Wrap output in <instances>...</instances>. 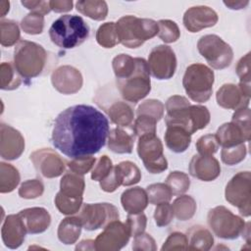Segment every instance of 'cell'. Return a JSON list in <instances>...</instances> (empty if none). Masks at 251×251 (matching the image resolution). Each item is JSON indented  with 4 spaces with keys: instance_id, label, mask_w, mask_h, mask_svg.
Returning <instances> with one entry per match:
<instances>
[{
    "instance_id": "cell-61",
    "label": "cell",
    "mask_w": 251,
    "mask_h": 251,
    "mask_svg": "<svg viewBox=\"0 0 251 251\" xmlns=\"http://www.w3.org/2000/svg\"><path fill=\"white\" fill-rule=\"evenodd\" d=\"M94 249H95L94 240H91V239L82 240L75 247V250H94Z\"/></svg>"
},
{
    "instance_id": "cell-17",
    "label": "cell",
    "mask_w": 251,
    "mask_h": 251,
    "mask_svg": "<svg viewBox=\"0 0 251 251\" xmlns=\"http://www.w3.org/2000/svg\"><path fill=\"white\" fill-rule=\"evenodd\" d=\"M25 150V138L11 126H0V155L5 160L18 159Z\"/></svg>"
},
{
    "instance_id": "cell-53",
    "label": "cell",
    "mask_w": 251,
    "mask_h": 251,
    "mask_svg": "<svg viewBox=\"0 0 251 251\" xmlns=\"http://www.w3.org/2000/svg\"><path fill=\"white\" fill-rule=\"evenodd\" d=\"M162 251L167 250H187V237L182 232L175 231L171 233L164 242Z\"/></svg>"
},
{
    "instance_id": "cell-1",
    "label": "cell",
    "mask_w": 251,
    "mask_h": 251,
    "mask_svg": "<svg viewBox=\"0 0 251 251\" xmlns=\"http://www.w3.org/2000/svg\"><path fill=\"white\" fill-rule=\"evenodd\" d=\"M109 131V121L104 114L93 106L78 104L56 117L51 141L64 155L75 159L98 153Z\"/></svg>"
},
{
    "instance_id": "cell-51",
    "label": "cell",
    "mask_w": 251,
    "mask_h": 251,
    "mask_svg": "<svg viewBox=\"0 0 251 251\" xmlns=\"http://www.w3.org/2000/svg\"><path fill=\"white\" fill-rule=\"evenodd\" d=\"M174 218V211L172 205L169 202H164L157 204V207L154 211V220L155 224L158 226H168Z\"/></svg>"
},
{
    "instance_id": "cell-2",
    "label": "cell",
    "mask_w": 251,
    "mask_h": 251,
    "mask_svg": "<svg viewBox=\"0 0 251 251\" xmlns=\"http://www.w3.org/2000/svg\"><path fill=\"white\" fill-rule=\"evenodd\" d=\"M89 36V26L76 15H63L49 28L51 41L62 49H73L81 45Z\"/></svg>"
},
{
    "instance_id": "cell-21",
    "label": "cell",
    "mask_w": 251,
    "mask_h": 251,
    "mask_svg": "<svg viewBox=\"0 0 251 251\" xmlns=\"http://www.w3.org/2000/svg\"><path fill=\"white\" fill-rule=\"evenodd\" d=\"M26 233L25 224L19 214L9 215L4 220L1 228V235L5 246L8 248H19L23 244Z\"/></svg>"
},
{
    "instance_id": "cell-6",
    "label": "cell",
    "mask_w": 251,
    "mask_h": 251,
    "mask_svg": "<svg viewBox=\"0 0 251 251\" xmlns=\"http://www.w3.org/2000/svg\"><path fill=\"white\" fill-rule=\"evenodd\" d=\"M136 69L127 78L117 79L119 92L124 100L137 103L146 97L151 90L150 72L147 62L143 58H135Z\"/></svg>"
},
{
    "instance_id": "cell-59",
    "label": "cell",
    "mask_w": 251,
    "mask_h": 251,
    "mask_svg": "<svg viewBox=\"0 0 251 251\" xmlns=\"http://www.w3.org/2000/svg\"><path fill=\"white\" fill-rule=\"evenodd\" d=\"M49 5L52 11L55 13H63L68 12L73 9V1L71 0H53L49 1Z\"/></svg>"
},
{
    "instance_id": "cell-26",
    "label": "cell",
    "mask_w": 251,
    "mask_h": 251,
    "mask_svg": "<svg viewBox=\"0 0 251 251\" xmlns=\"http://www.w3.org/2000/svg\"><path fill=\"white\" fill-rule=\"evenodd\" d=\"M134 136L121 127H115L108 134V148L117 154H130L133 149Z\"/></svg>"
},
{
    "instance_id": "cell-45",
    "label": "cell",
    "mask_w": 251,
    "mask_h": 251,
    "mask_svg": "<svg viewBox=\"0 0 251 251\" xmlns=\"http://www.w3.org/2000/svg\"><path fill=\"white\" fill-rule=\"evenodd\" d=\"M21 27L27 34H40L44 27V16L31 12L22 20Z\"/></svg>"
},
{
    "instance_id": "cell-34",
    "label": "cell",
    "mask_w": 251,
    "mask_h": 251,
    "mask_svg": "<svg viewBox=\"0 0 251 251\" xmlns=\"http://www.w3.org/2000/svg\"><path fill=\"white\" fill-rule=\"evenodd\" d=\"M112 67L117 79L127 78L136 69V60L127 54H120L113 59Z\"/></svg>"
},
{
    "instance_id": "cell-23",
    "label": "cell",
    "mask_w": 251,
    "mask_h": 251,
    "mask_svg": "<svg viewBox=\"0 0 251 251\" xmlns=\"http://www.w3.org/2000/svg\"><path fill=\"white\" fill-rule=\"evenodd\" d=\"M121 203L128 214H138L146 209L149 200L146 190L136 186L128 188L122 193Z\"/></svg>"
},
{
    "instance_id": "cell-8",
    "label": "cell",
    "mask_w": 251,
    "mask_h": 251,
    "mask_svg": "<svg viewBox=\"0 0 251 251\" xmlns=\"http://www.w3.org/2000/svg\"><path fill=\"white\" fill-rule=\"evenodd\" d=\"M197 49L209 66L216 70L227 68L233 59L230 45L216 34L201 36L197 42Z\"/></svg>"
},
{
    "instance_id": "cell-12",
    "label": "cell",
    "mask_w": 251,
    "mask_h": 251,
    "mask_svg": "<svg viewBox=\"0 0 251 251\" xmlns=\"http://www.w3.org/2000/svg\"><path fill=\"white\" fill-rule=\"evenodd\" d=\"M150 74L157 79H169L174 76L176 70V57L168 45L154 47L148 56Z\"/></svg>"
},
{
    "instance_id": "cell-24",
    "label": "cell",
    "mask_w": 251,
    "mask_h": 251,
    "mask_svg": "<svg viewBox=\"0 0 251 251\" xmlns=\"http://www.w3.org/2000/svg\"><path fill=\"white\" fill-rule=\"evenodd\" d=\"M215 135L219 145H221L223 148L232 147L250 140L245 135L242 128L233 122L223 124L218 128Z\"/></svg>"
},
{
    "instance_id": "cell-54",
    "label": "cell",
    "mask_w": 251,
    "mask_h": 251,
    "mask_svg": "<svg viewBox=\"0 0 251 251\" xmlns=\"http://www.w3.org/2000/svg\"><path fill=\"white\" fill-rule=\"evenodd\" d=\"M231 122H233L237 126H239L242 128V130L245 133V135L250 139V137H251L250 109L248 107L235 110V112L232 115Z\"/></svg>"
},
{
    "instance_id": "cell-25",
    "label": "cell",
    "mask_w": 251,
    "mask_h": 251,
    "mask_svg": "<svg viewBox=\"0 0 251 251\" xmlns=\"http://www.w3.org/2000/svg\"><path fill=\"white\" fill-rule=\"evenodd\" d=\"M166 146L175 153L184 152L191 143V134L181 126H167L165 135Z\"/></svg>"
},
{
    "instance_id": "cell-29",
    "label": "cell",
    "mask_w": 251,
    "mask_h": 251,
    "mask_svg": "<svg viewBox=\"0 0 251 251\" xmlns=\"http://www.w3.org/2000/svg\"><path fill=\"white\" fill-rule=\"evenodd\" d=\"M85 188L84 177L75 173H67L60 181V192L68 197L82 198Z\"/></svg>"
},
{
    "instance_id": "cell-15",
    "label": "cell",
    "mask_w": 251,
    "mask_h": 251,
    "mask_svg": "<svg viewBox=\"0 0 251 251\" xmlns=\"http://www.w3.org/2000/svg\"><path fill=\"white\" fill-rule=\"evenodd\" d=\"M29 159L38 174L44 177H57L65 171V162L59 154L50 148H42L32 152Z\"/></svg>"
},
{
    "instance_id": "cell-58",
    "label": "cell",
    "mask_w": 251,
    "mask_h": 251,
    "mask_svg": "<svg viewBox=\"0 0 251 251\" xmlns=\"http://www.w3.org/2000/svg\"><path fill=\"white\" fill-rule=\"evenodd\" d=\"M23 6H25L26 9L30 10L32 13H37L40 15H46L51 11L49 1H22L21 2Z\"/></svg>"
},
{
    "instance_id": "cell-4",
    "label": "cell",
    "mask_w": 251,
    "mask_h": 251,
    "mask_svg": "<svg viewBox=\"0 0 251 251\" xmlns=\"http://www.w3.org/2000/svg\"><path fill=\"white\" fill-rule=\"evenodd\" d=\"M47 60L45 49L32 41L22 40L14 50V66L21 76L33 78L44 70Z\"/></svg>"
},
{
    "instance_id": "cell-47",
    "label": "cell",
    "mask_w": 251,
    "mask_h": 251,
    "mask_svg": "<svg viewBox=\"0 0 251 251\" xmlns=\"http://www.w3.org/2000/svg\"><path fill=\"white\" fill-rule=\"evenodd\" d=\"M44 185L40 179H28L24 181L19 188V195L24 199H34L42 195Z\"/></svg>"
},
{
    "instance_id": "cell-13",
    "label": "cell",
    "mask_w": 251,
    "mask_h": 251,
    "mask_svg": "<svg viewBox=\"0 0 251 251\" xmlns=\"http://www.w3.org/2000/svg\"><path fill=\"white\" fill-rule=\"evenodd\" d=\"M130 232L126 223L119 220L109 223L104 226V230L99 233L94 240L95 250L117 251L126 246L129 240Z\"/></svg>"
},
{
    "instance_id": "cell-46",
    "label": "cell",
    "mask_w": 251,
    "mask_h": 251,
    "mask_svg": "<svg viewBox=\"0 0 251 251\" xmlns=\"http://www.w3.org/2000/svg\"><path fill=\"white\" fill-rule=\"evenodd\" d=\"M157 121L151 117L144 115H137L133 124V132L137 137L144 135L156 134Z\"/></svg>"
},
{
    "instance_id": "cell-43",
    "label": "cell",
    "mask_w": 251,
    "mask_h": 251,
    "mask_svg": "<svg viewBox=\"0 0 251 251\" xmlns=\"http://www.w3.org/2000/svg\"><path fill=\"white\" fill-rule=\"evenodd\" d=\"M246 154L247 148L244 143H241L232 147L223 148L221 151V158L225 164L233 166L242 162L245 159Z\"/></svg>"
},
{
    "instance_id": "cell-55",
    "label": "cell",
    "mask_w": 251,
    "mask_h": 251,
    "mask_svg": "<svg viewBox=\"0 0 251 251\" xmlns=\"http://www.w3.org/2000/svg\"><path fill=\"white\" fill-rule=\"evenodd\" d=\"M132 249L134 251H155L157 250V246L154 238L150 234L142 232L134 236Z\"/></svg>"
},
{
    "instance_id": "cell-19",
    "label": "cell",
    "mask_w": 251,
    "mask_h": 251,
    "mask_svg": "<svg viewBox=\"0 0 251 251\" xmlns=\"http://www.w3.org/2000/svg\"><path fill=\"white\" fill-rule=\"evenodd\" d=\"M189 174L199 180L212 181L221 175V166L215 157L197 154L190 160Z\"/></svg>"
},
{
    "instance_id": "cell-35",
    "label": "cell",
    "mask_w": 251,
    "mask_h": 251,
    "mask_svg": "<svg viewBox=\"0 0 251 251\" xmlns=\"http://www.w3.org/2000/svg\"><path fill=\"white\" fill-rule=\"evenodd\" d=\"M122 185L129 186L136 184L141 179V173L139 168L130 161H124L115 166Z\"/></svg>"
},
{
    "instance_id": "cell-18",
    "label": "cell",
    "mask_w": 251,
    "mask_h": 251,
    "mask_svg": "<svg viewBox=\"0 0 251 251\" xmlns=\"http://www.w3.org/2000/svg\"><path fill=\"white\" fill-rule=\"evenodd\" d=\"M218 14L208 6H194L187 9L183 15V25L190 32L214 26L218 23Z\"/></svg>"
},
{
    "instance_id": "cell-20",
    "label": "cell",
    "mask_w": 251,
    "mask_h": 251,
    "mask_svg": "<svg viewBox=\"0 0 251 251\" xmlns=\"http://www.w3.org/2000/svg\"><path fill=\"white\" fill-rule=\"evenodd\" d=\"M216 100L218 105L224 109L238 110L248 107L250 96L242 92L238 85L226 83L218 89L216 93Z\"/></svg>"
},
{
    "instance_id": "cell-31",
    "label": "cell",
    "mask_w": 251,
    "mask_h": 251,
    "mask_svg": "<svg viewBox=\"0 0 251 251\" xmlns=\"http://www.w3.org/2000/svg\"><path fill=\"white\" fill-rule=\"evenodd\" d=\"M75 7L80 14L95 21H103L108 15V5L103 0H81Z\"/></svg>"
},
{
    "instance_id": "cell-39",
    "label": "cell",
    "mask_w": 251,
    "mask_h": 251,
    "mask_svg": "<svg viewBox=\"0 0 251 251\" xmlns=\"http://www.w3.org/2000/svg\"><path fill=\"white\" fill-rule=\"evenodd\" d=\"M166 184L171 189L173 195H181L189 189L190 179L185 173L175 171L167 176Z\"/></svg>"
},
{
    "instance_id": "cell-10",
    "label": "cell",
    "mask_w": 251,
    "mask_h": 251,
    "mask_svg": "<svg viewBox=\"0 0 251 251\" xmlns=\"http://www.w3.org/2000/svg\"><path fill=\"white\" fill-rule=\"evenodd\" d=\"M137 154L145 169L151 174H160L168 169L163 143L156 134L138 137Z\"/></svg>"
},
{
    "instance_id": "cell-48",
    "label": "cell",
    "mask_w": 251,
    "mask_h": 251,
    "mask_svg": "<svg viewBox=\"0 0 251 251\" xmlns=\"http://www.w3.org/2000/svg\"><path fill=\"white\" fill-rule=\"evenodd\" d=\"M196 149L200 155L213 156L219 149V143L215 134H205L196 141Z\"/></svg>"
},
{
    "instance_id": "cell-41",
    "label": "cell",
    "mask_w": 251,
    "mask_h": 251,
    "mask_svg": "<svg viewBox=\"0 0 251 251\" xmlns=\"http://www.w3.org/2000/svg\"><path fill=\"white\" fill-rule=\"evenodd\" d=\"M54 202L60 213L64 215H74L77 213L82 206V198L68 197L60 191L56 194Z\"/></svg>"
},
{
    "instance_id": "cell-50",
    "label": "cell",
    "mask_w": 251,
    "mask_h": 251,
    "mask_svg": "<svg viewBox=\"0 0 251 251\" xmlns=\"http://www.w3.org/2000/svg\"><path fill=\"white\" fill-rule=\"evenodd\" d=\"M112 169H113L112 160L108 156L103 155L99 158L97 163L92 168L91 178L96 181H101L110 174Z\"/></svg>"
},
{
    "instance_id": "cell-11",
    "label": "cell",
    "mask_w": 251,
    "mask_h": 251,
    "mask_svg": "<svg viewBox=\"0 0 251 251\" xmlns=\"http://www.w3.org/2000/svg\"><path fill=\"white\" fill-rule=\"evenodd\" d=\"M77 217L86 230H96L106 226L109 223L119 220V211L111 203L82 204Z\"/></svg>"
},
{
    "instance_id": "cell-57",
    "label": "cell",
    "mask_w": 251,
    "mask_h": 251,
    "mask_svg": "<svg viewBox=\"0 0 251 251\" xmlns=\"http://www.w3.org/2000/svg\"><path fill=\"white\" fill-rule=\"evenodd\" d=\"M121 185H122V182L115 167H113L110 174L100 181V187L105 192H114Z\"/></svg>"
},
{
    "instance_id": "cell-60",
    "label": "cell",
    "mask_w": 251,
    "mask_h": 251,
    "mask_svg": "<svg viewBox=\"0 0 251 251\" xmlns=\"http://www.w3.org/2000/svg\"><path fill=\"white\" fill-rule=\"evenodd\" d=\"M249 1L247 0H239V1H224V4L231 9V10H240V9H244L247 5H248Z\"/></svg>"
},
{
    "instance_id": "cell-30",
    "label": "cell",
    "mask_w": 251,
    "mask_h": 251,
    "mask_svg": "<svg viewBox=\"0 0 251 251\" xmlns=\"http://www.w3.org/2000/svg\"><path fill=\"white\" fill-rule=\"evenodd\" d=\"M106 112L111 122L119 126H128L133 122V110L126 102L116 101L106 109Z\"/></svg>"
},
{
    "instance_id": "cell-28",
    "label": "cell",
    "mask_w": 251,
    "mask_h": 251,
    "mask_svg": "<svg viewBox=\"0 0 251 251\" xmlns=\"http://www.w3.org/2000/svg\"><path fill=\"white\" fill-rule=\"evenodd\" d=\"M82 227L83 226L81 221L77 216L67 217L60 223L58 226V238L62 243L66 245L74 244L78 239Z\"/></svg>"
},
{
    "instance_id": "cell-9",
    "label": "cell",
    "mask_w": 251,
    "mask_h": 251,
    "mask_svg": "<svg viewBox=\"0 0 251 251\" xmlns=\"http://www.w3.org/2000/svg\"><path fill=\"white\" fill-rule=\"evenodd\" d=\"M226 200L236 207L240 215H251V174L249 171L239 172L227 182L225 190Z\"/></svg>"
},
{
    "instance_id": "cell-22",
    "label": "cell",
    "mask_w": 251,
    "mask_h": 251,
    "mask_svg": "<svg viewBox=\"0 0 251 251\" xmlns=\"http://www.w3.org/2000/svg\"><path fill=\"white\" fill-rule=\"evenodd\" d=\"M22 218L26 232L37 234L45 231L51 224V216L48 211L42 207H32L22 210L19 213Z\"/></svg>"
},
{
    "instance_id": "cell-27",
    "label": "cell",
    "mask_w": 251,
    "mask_h": 251,
    "mask_svg": "<svg viewBox=\"0 0 251 251\" xmlns=\"http://www.w3.org/2000/svg\"><path fill=\"white\" fill-rule=\"evenodd\" d=\"M188 250L207 251L214 244V237L210 230L202 226H192L186 234Z\"/></svg>"
},
{
    "instance_id": "cell-52",
    "label": "cell",
    "mask_w": 251,
    "mask_h": 251,
    "mask_svg": "<svg viewBox=\"0 0 251 251\" xmlns=\"http://www.w3.org/2000/svg\"><path fill=\"white\" fill-rule=\"evenodd\" d=\"M126 225L128 227L131 236H135L144 232L147 225V218L143 213L128 214Z\"/></svg>"
},
{
    "instance_id": "cell-33",
    "label": "cell",
    "mask_w": 251,
    "mask_h": 251,
    "mask_svg": "<svg viewBox=\"0 0 251 251\" xmlns=\"http://www.w3.org/2000/svg\"><path fill=\"white\" fill-rule=\"evenodd\" d=\"M174 216L179 221L190 220L196 212V202L189 195H180L177 197L172 205Z\"/></svg>"
},
{
    "instance_id": "cell-40",
    "label": "cell",
    "mask_w": 251,
    "mask_h": 251,
    "mask_svg": "<svg viewBox=\"0 0 251 251\" xmlns=\"http://www.w3.org/2000/svg\"><path fill=\"white\" fill-rule=\"evenodd\" d=\"M149 203L157 205L164 202H169L172 199L173 193L166 183H152L146 188Z\"/></svg>"
},
{
    "instance_id": "cell-44",
    "label": "cell",
    "mask_w": 251,
    "mask_h": 251,
    "mask_svg": "<svg viewBox=\"0 0 251 251\" xmlns=\"http://www.w3.org/2000/svg\"><path fill=\"white\" fill-rule=\"evenodd\" d=\"M159 32L158 36L166 43L176 42L179 36L180 31L177 25L171 20H160L158 22Z\"/></svg>"
},
{
    "instance_id": "cell-49",
    "label": "cell",
    "mask_w": 251,
    "mask_h": 251,
    "mask_svg": "<svg viewBox=\"0 0 251 251\" xmlns=\"http://www.w3.org/2000/svg\"><path fill=\"white\" fill-rule=\"evenodd\" d=\"M96 162V159L91 156H85V157H79L72 159L67 163V166L71 170V172L83 176L87 174L92 168L94 167Z\"/></svg>"
},
{
    "instance_id": "cell-56",
    "label": "cell",
    "mask_w": 251,
    "mask_h": 251,
    "mask_svg": "<svg viewBox=\"0 0 251 251\" xmlns=\"http://www.w3.org/2000/svg\"><path fill=\"white\" fill-rule=\"evenodd\" d=\"M236 75H238L241 83H250V52L240 58L237 62Z\"/></svg>"
},
{
    "instance_id": "cell-3",
    "label": "cell",
    "mask_w": 251,
    "mask_h": 251,
    "mask_svg": "<svg viewBox=\"0 0 251 251\" xmlns=\"http://www.w3.org/2000/svg\"><path fill=\"white\" fill-rule=\"evenodd\" d=\"M120 42L127 48H138L159 32L158 23L151 19L126 15L116 23Z\"/></svg>"
},
{
    "instance_id": "cell-32",
    "label": "cell",
    "mask_w": 251,
    "mask_h": 251,
    "mask_svg": "<svg viewBox=\"0 0 251 251\" xmlns=\"http://www.w3.org/2000/svg\"><path fill=\"white\" fill-rule=\"evenodd\" d=\"M21 179L18 169L13 165L4 162L0 163V192H12L19 184Z\"/></svg>"
},
{
    "instance_id": "cell-38",
    "label": "cell",
    "mask_w": 251,
    "mask_h": 251,
    "mask_svg": "<svg viewBox=\"0 0 251 251\" xmlns=\"http://www.w3.org/2000/svg\"><path fill=\"white\" fill-rule=\"evenodd\" d=\"M0 30V41L4 47H10L20 39L21 32L19 25L12 20H1Z\"/></svg>"
},
{
    "instance_id": "cell-16",
    "label": "cell",
    "mask_w": 251,
    "mask_h": 251,
    "mask_svg": "<svg viewBox=\"0 0 251 251\" xmlns=\"http://www.w3.org/2000/svg\"><path fill=\"white\" fill-rule=\"evenodd\" d=\"M51 82L60 93L69 95L76 93L82 86L83 79L80 72L72 66H61L51 75Z\"/></svg>"
},
{
    "instance_id": "cell-7",
    "label": "cell",
    "mask_w": 251,
    "mask_h": 251,
    "mask_svg": "<svg viewBox=\"0 0 251 251\" xmlns=\"http://www.w3.org/2000/svg\"><path fill=\"white\" fill-rule=\"evenodd\" d=\"M207 223L214 234L223 239H236L245 228V222L234 215L225 206L211 209L207 216Z\"/></svg>"
},
{
    "instance_id": "cell-36",
    "label": "cell",
    "mask_w": 251,
    "mask_h": 251,
    "mask_svg": "<svg viewBox=\"0 0 251 251\" xmlns=\"http://www.w3.org/2000/svg\"><path fill=\"white\" fill-rule=\"evenodd\" d=\"M22 82L21 75L14 65L4 62L0 67V87L3 90H14Z\"/></svg>"
},
{
    "instance_id": "cell-5",
    "label": "cell",
    "mask_w": 251,
    "mask_h": 251,
    "mask_svg": "<svg viewBox=\"0 0 251 251\" xmlns=\"http://www.w3.org/2000/svg\"><path fill=\"white\" fill-rule=\"evenodd\" d=\"M214 80V72L206 65L196 63L186 68L182 85L192 101L203 103L208 101L212 95Z\"/></svg>"
},
{
    "instance_id": "cell-42",
    "label": "cell",
    "mask_w": 251,
    "mask_h": 251,
    "mask_svg": "<svg viewBox=\"0 0 251 251\" xmlns=\"http://www.w3.org/2000/svg\"><path fill=\"white\" fill-rule=\"evenodd\" d=\"M164 111H165V106L160 100L148 99L142 102L138 106L136 110V114L151 117L155 119L157 122H159L164 116Z\"/></svg>"
},
{
    "instance_id": "cell-62",
    "label": "cell",
    "mask_w": 251,
    "mask_h": 251,
    "mask_svg": "<svg viewBox=\"0 0 251 251\" xmlns=\"http://www.w3.org/2000/svg\"><path fill=\"white\" fill-rule=\"evenodd\" d=\"M0 11H1V18L5 17V15L9 12L10 2L9 1H1L0 2Z\"/></svg>"
},
{
    "instance_id": "cell-37",
    "label": "cell",
    "mask_w": 251,
    "mask_h": 251,
    "mask_svg": "<svg viewBox=\"0 0 251 251\" xmlns=\"http://www.w3.org/2000/svg\"><path fill=\"white\" fill-rule=\"evenodd\" d=\"M96 41L104 48H113L120 43L116 23L108 22L101 25L96 32Z\"/></svg>"
},
{
    "instance_id": "cell-14",
    "label": "cell",
    "mask_w": 251,
    "mask_h": 251,
    "mask_svg": "<svg viewBox=\"0 0 251 251\" xmlns=\"http://www.w3.org/2000/svg\"><path fill=\"white\" fill-rule=\"evenodd\" d=\"M166 126H178L186 129L190 134L194 133L191 104L187 98L180 95L171 96L166 104Z\"/></svg>"
}]
</instances>
